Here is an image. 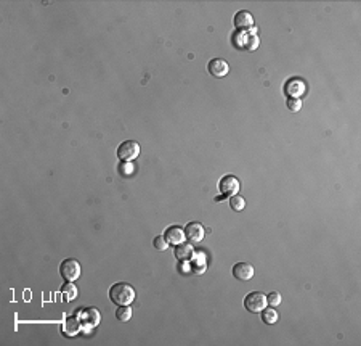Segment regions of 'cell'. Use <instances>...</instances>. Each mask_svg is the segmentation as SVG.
<instances>
[{
  "label": "cell",
  "instance_id": "6da1fadb",
  "mask_svg": "<svg viewBox=\"0 0 361 346\" xmlns=\"http://www.w3.org/2000/svg\"><path fill=\"white\" fill-rule=\"evenodd\" d=\"M135 289L127 282H117L110 289V300L116 306H130L135 301Z\"/></svg>",
  "mask_w": 361,
  "mask_h": 346
},
{
  "label": "cell",
  "instance_id": "7a4b0ae2",
  "mask_svg": "<svg viewBox=\"0 0 361 346\" xmlns=\"http://www.w3.org/2000/svg\"><path fill=\"white\" fill-rule=\"evenodd\" d=\"M267 306H268L267 295L262 292H252L244 298V307L249 313H254V314L262 313Z\"/></svg>",
  "mask_w": 361,
  "mask_h": 346
},
{
  "label": "cell",
  "instance_id": "3957f363",
  "mask_svg": "<svg viewBox=\"0 0 361 346\" xmlns=\"http://www.w3.org/2000/svg\"><path fill=\"white\" fill-rule=\"evenodd\" d=\"M140 155V144L135 140H125L117 148V158L122 163H132Z\"/></svg>",
  "mask_w": 361,
  "mask_h": 346
},
{
  "label": "cell",
  "instance_id": "277c9868",
  "mask_svg": "<svg viewBox=\"0 0 361 346\" xmlns=\"http://www.w3.org/2000/svg\"><path fill=\"white\" fill-rule=\"evenodd\" d=\"M80 262L77 259H65L59 266V274L66 282H74L80 277Z\"/></svg>",
  "mask_w": 361,
  "mask_h": 346
},
{
  "label": "cell",
  "instance_id": "5b68a950",
  "mask_svg": "<svg viewBox=\"0 0 361 346\" xmlns=\"http://www.w3.org/2000/svg\"><path fill=\"white\" fill-rule=\"evenodd\" d=\"M219 188L223 197H233V195H238L239 188H241V182L239 179L233 174H226L220 179L219 182Z\"/></svg>",
  "mask_w": 361,
  "mask_h": 346
},
{
  "label": "cell",
  "instance_id": "8992f818",
  "mask_svg": "<svg viewBox=\"0 0 361 346\" xmlns=\"http://www.w3.org/2000/svg\"><path fill=\"white\" fill-rule=\"evenodd\" d=\"M307 92V84L300 78H291L284 84V93L289 99H300Z\"/></svg>",
  "mask_w": 361,
  "mask_h": 346
},
{
  "label": "cell",
  "instance_id": "52a82bcc",
  "mask_svg": "<svg viewBox=\"0 0 361 346\" xmlns=\"http://www.w3.org/2000/svg\"><path fill=\"white\" fill-rule=\"evenodd\" d=\"M207 71L214 78H225L230 73V66L222 58H212L207 63Z\"/></svg>",
  "mask_w": 361,
  "mask_h": 346
},
{
  "label": "cell",
  "instance_id": "ba28073f",
  "mask_svg": "<svg viewBox=\"0 0 361 346\" xmlns=\"http://www.w3.org/2000/svg\"><path fill=\"white\" fill-rule=\"evenodd\" d=\"M254 266L249 264V262H236L233 266V277H236L238 280H243V282H247L254 277Z\"/></svg>",
  "mask_w": 361,
  "mask_h": 346
},
{
  "label": "cell",
  "instance_id": "9c48e42d",
  "mask_svg": "<svg viewBox=\"0 0 361 346\" xmlns=\"http://www.w3.org/2000/svg\"><path fill=\"white\" fill-rule=\"evenodd\" d=\"M185 235L189 243H199L206 235V230H204V225L201 222H189L185 227Z\"/></svg>",
  "mask_w": 361,
  "mask_h": 346
},
{
  "label": "cell",
  "instance_id": "30bf717a",
  "mask_svg": "<svg viewBox=\"0 0 361 346\" xmlns=\"http://www.w3.org/2000/svg\"><path fill=\"white\" fill-rule=\"evenodd\" d=\"M233 23H235V28L238 31H247L250 28H254V16H252L249 11L241 10L235 15Z\"/></svg>",
  "mask_w": 361,
  "mask_h": 346
},
{
  "label": "cell",
  "instance_id": "8fae6325",
  "mask_svg": "<svg viewBox=\"0 0 361 346\" xmlns=\"http://www.w3.org/2000/svg\"><path fill=\"white\" fill-rule=\"evenodd\" d=\"M164 238L171 243V245H178V243H183L186 240V235H185V229H182L180 225H171L167 227L164 232Z\"/></svg>",
  "mask_w": 361,
  "mask_h": 346
},
{
  "label": "cell",
  "instance_id": "7c38bea8",
  "mask_svg": "<svg viewBox=\"0 0 361 346\" xmlns=\"http://www.w3.org/2000/svg\"><path fill=\"white\" fill-rule=\"evenodd\" d=\"M191 267L195 274H202L207 269V255L204 249H195V253L191 256Z\"/></svg>",
  "mask_w": 361,
  "mask_h": 346
},
{
  "label": "cell",
  "instance_id": "4fadbf2b",
  "mask_svg": "<svg viewBox=\"0 0 361 346\" xmlns=\"http://www.w3.org/2000/svg\"><path fill=\"white\" fill-rule=\"evenodd\" d=\"M83 324H86V327H96L98 325V322H100V311L96 307H86L83 311L80 313V317H79Z\"/></svg>",
  "mask_w": 361,
  "mask_h": 346
},
{
  "label": "cell",
  "instance_id": "5bb4252c",
  "mask_svg": "<svg viewBox=\"0 0 361 346\" xmlns=\"http://www.w3.org/2000/svg\"><path fill=\"white\" fill-rule=\"evenodd\" d=\"M80 324H82V320L79 317L71 316V317H68L65 320V325H63L65 330L63 332L66 333L68 337H74V335H77L79 330H80Z\"/></svg>",
  "mask_w": 361,
  "mask_h": 346
},
{
  "label": "cell",
  "instance_id": "9a60e30c",
  "mask_svg": "<svg viewBox=\"0 0 361 346\" xmlns=\"http://www.w3.org/2000/svg\"><path fill=\"white\" fill-rule=\"evenodd\" d=\"M193 253H195V249H193V245L188 243V242H183V243L175 245V256H177V259H180V261L191 259Z\"/></svg>",
  "mask_w": 361,
  "mask_h": 346
},
{
  "label": "cell",
  "instance_id": "2e32d148",
  "mask_svg": "<svg viewBox=\"0 0 361 346\" xmlns=\"http://www.w3.org/2000/svg\"><path fill=\"white\" fill-rule=\"evenodd\" d=\"M278 319H280V316H278V313L274 311V307H265L263 311H262V320L265 322V324H268V325H273V324H276V322H278Z\"/></svg>",
  "mask_w": 361,
  "mask_h": 346
},
{
  "label": "cell",
  "instance_id": "e0dca14e",
  "mask_svg": "<svg viewBox=\"0 0 361 346\" xmlns=\"http://www.w3.org/2000/svg\"><path fill=\"white\" fill-rule=\"evenodd\" d=\"M63 293H65V296H66V300H76L77 298V295H79V290H77V287L72 282H66L65 285H63Z\"/></svg>",
  "mask_w": 361,
  "mask_h": 346
},
{
  "label": "cell",
  "instance_id": "ac0fdd59",
  "mask_svg": "<svg viewBox=\"0 0 361 346\" xmlns=\"http://www.w3.org/2000/svg\"><path fill=\"white\" fill-rule=\"evenodd\" d=\"M230 208L233 211H243L246 208V200L239 195H233L230 197Z\"/></svg>",
  "mask_w": 361,
  "mask_h": 346
},
{
  "label": "cell",
  "instance_id": "d6986e66",
  "mask_svg": "<svg viewBox=\"0 0 361 346\" xmlns=\"http://www.w3.org/2000/svg\"><path fill=\"white\" fill-rule=\"evenodd\" d=\"M116 317H117V320H120V322L130 320V317H132V309H130V306H119L117 311H116Z\"/></svg>",
  "mask_w": 361,
  "mask_h": 346
},
{
  "label": "cell",
  "instance_id": "ffe728a7",
  "mask_svg": "<svg viewBox=\"0 0 361 346\" xmlns=\"http://www.w3.org/2000/svg\"><path fill=\"white\" fill-rule=\"evenodd\" d=\"M153 245H154L156 249H159V252H165V249L168 248V245H171V243L165 240L164 235H158V237H156L154 240H153Z\"/></svg>",
  "mask_w": 361,
  "mask_h": 346
},
{
  "label": "cell",
  "instance_id": "44dd1931",
  "mask_svg": "<svg viewBox=\"0 0 361 346\" xmlns=\"http://www.w3.org/2000/svg\"><path fill=\"white\" fill-rule=\"evenodd\" d=\"M267 301H268V306H271V307L280 306L281 304V293H278V292L268 293L267 295Z\"/></svg>",
  "mask_w": 361,
  "mask_h": 346
},
{
  "label": "cell",
  "instance_id": "7402d4cb",
  "mask_svg": "<svg viewBox=\"0 0 361 346\" xmlns=\"http://www.w3.org/2000/svg\"><path fill=\"white\" fill-rule=\"evenodd\" d=\"M287 108L291 110L292 113H297L302 108V100L300 99H287Z\"/></svg>",
  "mask_w": 361,
  "mask_h": 346
},
{
  "label": "cell",
  "instance_id": "603a6c76",
  "mask_svg": "<svg viewBox=\"0 0 361 346\" xmlns=\"http://www.w3.org/2000/svg\"><path fill=\"white\" fill-rule=\"evenodd\" d=\"M249 35V34H247ZM260 41H259V35H249L247 37V42H246V49L247 50H256L259 47Z\"/></svg>",
  "mask_w": 361,
  "mask_h": 346
}]
</instances>
